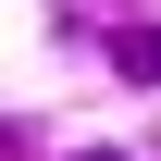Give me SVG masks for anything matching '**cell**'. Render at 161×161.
<instances>
[{"label":"cell","instance_id":"obj_1","mask_svg":"<svg viewBox=\"0 0 161 161\" xmlns=\"http://www.w3.org/2000/svg\"><path fill=\"white\" fill-rule=\"evenodd\" d=\"M112 62H124L136 87H161V25H124V37H112Z\"/></svg>","mask_w":161,"mask_h":161},{"label":"cell","instance_id":"obj_2","mask_svg":"<svg viewBox=\"0 0 161 161\" xmlns=\"http://www.w3.org/2000/svg\"><path fill=\"white\" fill-rule=\"evenodd\" d=\"M75 161H124V149H75Z\"/></svg>","mask_w":161,"mask_h":161}]
</instances>
